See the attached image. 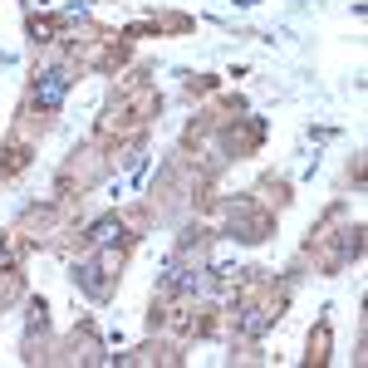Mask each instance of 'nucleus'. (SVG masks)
I'll return each mask as SVG.
<instances>
[{
	"label": "nucleus",
	"instance_id": "obj_1",
	"mask_svg": "<svg viewBox=\"0 0 368 368\" xmlns=\"http://www.w3.org/2000/svg\"><path fill=\"white\" fill-rule=\"evenodd\" d=\"M64 88H69V79H64V74H44V79L35 84V104H39L44 113H55V108L64 104Z\"/></svg>",
	"mask_w": 368,
	"mask_h": 368
}]
</instances>
